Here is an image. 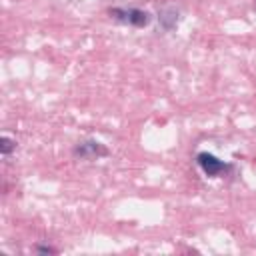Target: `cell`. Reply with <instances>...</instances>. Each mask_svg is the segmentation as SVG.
<instances>
[{"instance_id":"6da1fadb","label":"cell","mask_w":256,"mask_h":256,"mask_svg":"<svg viewBox=\"0 0 256 256\" xmlns=\"http://www.w3.org/2000/svg\"><path fill=\"white\" fill-rule=\"evenodd\" d=\"M108 14L116 22H122V24L134 26V28H144L152 22V14L142 8H110Z\"/></svg>"},{"instance_id":"7a4b0ae2","label":"cell","mask_w":256,"mask_h":256,"mask_svg":"<svg viewBox=\"0 0 256 256\" xmlns=\"http://www.w3.org/2000/svg\"><path fill=\"white\" fill-rule=\"evenodd\" d=\"M196 164H198V168H200L206 176H210V178H218V176L230 172V168H232L230 164H226L224 160H220L218 156H214V154H210V152H198V154H196Z\"/></svg>"},{"instance_id":"3957f363","label":"cell","mask_w":256,"mask_h":256,"mask_svg":"<svg viewBox=\"0 0 256 256\" xmlns=\"http://www.w3.org/2000/svg\"><path fill=\"white\" fill-rule=\"evenodd\" d=\"M74 156L82 160H98L102 156H108V148L98 140H84L74 148Z\"/></svg>"},{"instance_id":"277c9868","label":"cell","mask_w":256,"mask_h":256,"mask_svg":"<svg viewBox=\"0 0 256 256\" xmlns=\"http://www.w3.org/2000/svg\"><path fill=\"white\" fill-rule=\"evenodd\" d=\"M158 20H160L162 30H172V28H176V24H178V10H174V8H164V10H160Z\"/></svg>"},{"instance_id":"5b68a950","label":"cell","mask_w":256,"mask_h":256,"mask_svg":"<svg viewBox=\"0 0 256 256\" xmlns=\"http://www.w3.org/2000/svg\"><path fill=\"white\" fill-rule=\"evenodd\" d=\"M14 148H16V140H12L8 136H2V140H0V152H2V156H10Z\"/></svg>"},{"instance_id":"8992f818","label":"cell","mask_w":256,"mask_h":256,"mask_svg":"<svg viewBox=\"0 0 256 256\" xmlns=\"http://www.w3.org/2000/svg\"><path fill=\"white\" fill-rule=\"evenodd\" d=\"M36 252H42V254H56V248H52V246H36Z\"/></svg>"}]
</instances>
